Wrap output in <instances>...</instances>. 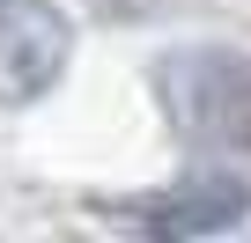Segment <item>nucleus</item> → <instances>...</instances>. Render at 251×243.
<instances>
[{"label":"nucleus","mask_w":251,"mask_h":243,"mask_svg":"<svg viewBox=\"0 0 251 243\" xmlns=\"http://www.w3.org/2000/svg\"><path fill=\"white\" fill-rule=\"evenodd\" d=\"M155 103L170 110V126L200 148L251 155V59L222 44H192L155 59Z\"/></svg>","instance_id":"nucleus-1"},{"label":"nucleus","mask_w":251,"mask_h":243,"mask_svg":"<svg viewBox=\"0 0 251 243\" xmlns=\"http://www.w3.org/2000/svg\"><path fill=\"white\" fill-rule=\"evenodd\" d=\"M74 59V22L59 0H0V103L23 110L59 88Z\"/></svg>","instance_id":"nucleus-2"},{"label":"nucleus","mask_w":251,"mask_h":243,"mask_svg":"<svg viewBox=\"0 0 251 243\" xmlns=\"http://www.w3.org/2000/svg\"><path fill=\"white\" fill-rule=\"evenodd\" d=\"M103 221H126V228H141L155 243H185V236H222L251 214V184L236 177H185L170 192H148V199H111L96 206Z\"/></svg>","instance_id":"nucleus-3"}]
</instances>
